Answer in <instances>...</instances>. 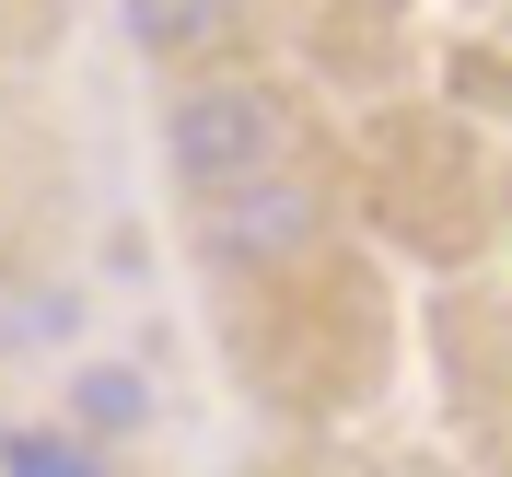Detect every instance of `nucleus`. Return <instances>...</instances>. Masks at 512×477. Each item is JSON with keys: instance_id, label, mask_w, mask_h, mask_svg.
Returning a JSON list of instances; mask_svg holds the SVG:
<instances>
[{"instance_id": "f257e3e1", "label": "nucleus", "mask_w": 512, "mask_h": 477, "mask_svg": "<svg viewBox=\"0 0 512 477\" xmlns=\"http://www.w3.org/2000/svg\"><path fill=\"white\" fill-rule=\"evenodd\" d=\"M280 152H291V105L268 94V82H245V70L187 82L175 117H163V163H175V187H187V198L245 187V175H268Z\"/></svg>"}, {"instance_id": "f03ea898", "label": "nucleus", "mask_w": 512, "mask_h": 477, "mask_svg": "<svg viewBox=\"0 0 512 477\" xmlns=\"http://www.w3.org/2000/svg\"><path fill=\"white\" fill-rule=\"evenodd\" d=\"M198 210H210L198 245H210V268H233V280H268L291 256H315V233H326L315 175H291V163H268V175H245V187H222V198H198Z\"/></svg>"}, {"instance_id": "7ed1b4c3", "label": "nucleus", "mask_w": 512, "mask_h": 477, "mask_svg": "<svg viewBox=\"0 0 512 477\" xmlns=\"http://www.w3.org/2000/svg\"><path fill=\"white\" fill-rule=\"evenodd\" d=\"M140 419H152V373H128V361L70 373V431H82V443H128Z\"/></svg>"}, {"instance_id": "20e7f679", "label": "nucleus", "mask_w": 512, "mask_h": 477, "mask_svg": "<svg viewBox=\"0 0 512 477\" xmlns=\"http://www.w3.org/2000/svg\"><path fill=\"white\" fill-rule=\"evenodd\" d=\"M128 35L140 59H210L233 35V0H128Z\"/></svg>"}, {"instance_id": "39448f33", "label": "nucleus", "mask_w": 512, "mask_h": 477, "mask_svg": "<svg viewBox=\"0 0 512 477\" xmlns=\"http://www.w3.org/2000/svg\"><path fill=\"white\" fill-rule=\"evenodd\" d=\"M0 477H105L82 431H0Z\"/></svg>"}]
</instances>
